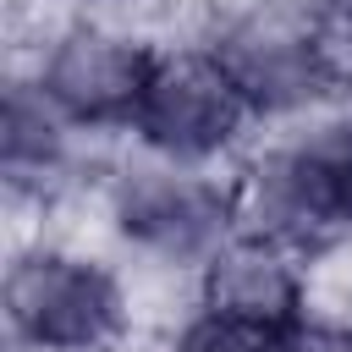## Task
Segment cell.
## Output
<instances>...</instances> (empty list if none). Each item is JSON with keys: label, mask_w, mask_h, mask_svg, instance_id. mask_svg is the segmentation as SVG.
Wrapping results in <instances>:
<instances>
[{"label": "cell", "mask_w": 352, "mask_h": 352, "mask_svg": "<svg viewBox=\"0 0 352 352\" xmlns=\"http://www.w3.org/2000/svg\"><path fill=\"white\" fill-rule=\"evenodd\" d=\"M236 231L314 258L352 236V132L324 116L248 160L236 176Z\"/></svg>", "instance_id": "6da1fadb"}, {"label": "cell", "mask_w": 352, "mask_h": 352, "mask_svg": "<svg viewBox=\"0 0 352 352\" xmlns=\"http://www.w3.org/2000/svg\"><path fill=\"white\" fill-rule=\"evenodd\" d=\"M6 324L22 352H116L132 336V297L99 253L38 242L11 253Z\"/></svg>", "instance_id": "7a4b0ae2"}, {"label": "cell", "mask_w": 352, "mask_h": 352, "mask_svg": "<svg viewBox=\"0 0 352 352\" xmlns=\"http://www.w3.org/2000/svg\"><path fill=\"white\" fill-rule=\"evenodd\" d=\"M324 11H297V6H270V0L226 6L220 28L204 50L226 66V77L248 99L253 121H292V116H308L336 99L341 66L319 28Z\"/></svg>", "instance_id": "3957f363"}, {"label": "cell", "mask_w": 352, "mask_h": 352, "mask_svg": "<svg viewBox=\"0 0 352 352\" xmlns=\"http://www.w3.org/2000/svg\"><path fill=\"white\" fill-rule=\"evenodd\" d=\"M104 198L110 231L148 264L204 270L209 253L236 236V182H220L198 165L138 154L104 176Z\"/></svg>", "instance_id": "277c9868"}, {"label": "cell", "mask_w": 352, "mask_h": 352, "mask_svg": "<svg viewBox=\"0 0 352 352\" xmlns=\"http://www.w3.org/2000/svg\"><path fill=\"white\" fill-rule=\"evenodd\" d=\"M248 126H253L248 99L236 94L226 66L204 44L160 50L154 77H148L143 104H138V121H132V138L143 154L209 170L214 160H226L242 143Z\"/></svg>", "instance_id": "5b68a950"}, {"label": "cell", "mask_w": 352, "mask_h": 352, "mask_svg": "<svg viewBox=\"0 0 352 352\" xmlns=\"http://www.w3.org/2000/svg\"><path fill=\"white\" fill-rule=\"evenodd\" d=\"M160 50L104 16H77L38 60L33 82L77 132H132Z\"/></svg>", "instance_id": "8992f818"}, {"label": "cell", "mask_w": 352, "mask_h": 352, "mask_svg": "<svg viewBox=\"0 0 352 352\" xmlns=\"http://www.w3.org/2000/svg\"><path fill=\"white\" fill-rule=\"evenodd\" d=\"M198 308L253 336H280L308 319V258L236 231L198 270Z\"/></svg>", "instance_id": "52a82bcc"}, {"label": "cell", "mask_w": 352, "mask_h": 352, "mask_svg": "<svg viewBox=\"0 0 352 352\" xmlns=\"http://www.w3.org/2000/svg\"><path fill=\"white\" fill-rule=\"evenodd\" d=\"M72 121L44 99L33 77L6 82V116H0V165L11 198L50 204L72 187Z\"/></svg>", "instance_id": "ba28073f"}, {"label": "cell", "mask_w": 352, "mask_h": 352, "mask_svg": "<svg viewBox=\"0 0 352 352\" xmlns=\"http://www.w3.org/2000/svg\"><path fill=\"white\" fill-rule=\"evenodd\" d=\"M170 352H270V336H253V330L226 324V319H214V314H192V319L176 330Z\"/></svg>", "instance_id": "9c48e42d"}, {"label": "cell", "mask_w": 352, "mask_h": 352, "mask_svg": "<svg viewBox=\"0 0 352 352\" xmlns=\"http://www.w3.org/2000/svg\"><path fill=\"white\" fill-rule=\"evenodd\" d=\"M270 352H352V324H330V319H297L292 330L270 336Z\"/></svg>", "instance_id": "30bf717a"}]
</instances>
